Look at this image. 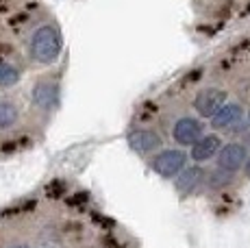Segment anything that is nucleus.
Listing matches in <instances>:
<instances>
[{
	"instance_id": "obj_1",
	"label": "nucleus",
	"mask_w": 250,
	"mask_h": 248,
	"mask_svg": "<svg viewBox=\"0 0 250 248\" xmlns=\"http://www.w3.org/2000/svg\"><path fill=\"white\" fill-rule=\"evenodd\" d=\"M63 48V37L55 24H42L31 33L28 40V55L35 63L50 65L59 59Z\"/></svg>"
},
{
	"instance_id": "obj_2",
	"label": "nucleus",
	"mask_w": 250,
	"mask_h": 248,
	"mask_svg": "<svg viewBox=\"0 0 250 248\" xmlns=\"http://www.w3.org/2000/svg\"><path fill=\"white\" fill-rule=\"evenodd\" d=\"M59 100H61L59 79L44 76V79H40L35 85H33L31 103L35 109H40V111H44V113H52L57 107H59Z\"/></svg>"
},
{
	"instance_id": "obj_3",
	"label": "nucleus",
	"mask_w": 250,
	"mask_h": 248,
	"mask_svg": "<svg viewBox=\"0 0 250 248\" xmlns=\"http://www.w3.org/2000/svg\"><path fill=\"white\" fill-rule=\"evenodd\" d=\"M152 170H155L163 179H172V176H179L187 165V152H183L179 148H166L161 152H157L155 159L150 161Z\"/></svg>"
},
{
	"instance_id": "obj_4",
	"label": "nucleus",
	"mask_w": 250,
	"mask_h": 248,
	"mask_svg": "<svg viewBox=\"0 0 250 248\" xmlns=\"http://www.w3.org/2000/svg\"><path fill=\"white\" fill-rule=\"evenodd\" d=\"M126 142L133 152L137 155H152L161 148V135L155 128H135L126 135Z\"/></svg>"
},
{
	"instance_id": "obj_5",
	"label": "nucleus",
	"mask_w": 250,
	"mask_h": 248,
	"mask_svg": "<svg viewBox=\"0 0 250 248\" xmlns=\"http://www.w3.org/2000/svg\"><path fill=\"white\" fill-rule=\"evenodd\" d=\"M224 104H227V92L218 87L203 89V92L196 94V100H194V109L203 118H213Z\"/></svg>"
},
{
	"instance_id": "obj_6",
	"label": "nucleus",
	"mask_w": 250,
	"mask_h": 248,
	"mask_svg": "<svg viewBox=\"0 0 250 248\" xmlns=\"http://www.w3.org/2000/svg\"><path fill=\"white\" fill-rule=\"evenodd\" d=\"M203 135H205L203 122L196 120V118H189V116L179 118V120L174 122V128H172V137H174L176 144H181V146H194Z\"/></svg>"
},
{
	"instance_id": "obj_7",
	"label": "nucleus",
	"mask_w": 250,
	"mask_h": 248,
	"mask_svg": "<svg viewBox=\"0 0 250 248\" xmlns=\"http://www.w3.org/2000/svg\"><path fill=\"white\" fill-rule=\"evenodd\" d=\"M248 161V150L244 144H227L222 146V150L218 152V168L227 170V172H237L242 165H246Z\"/></svg>"
},
{
	"instance_id": "obj_8",
	"label": "nucleus",
	"mask_w": 250,
	"mask_h": 248,
	"mask_svg": "<svg viewBox=\"0 0 250 248\" xmlns=\"http://www.w3.org/2000/svg\"><path fill=\"white\" fill-rule=\"evenodd\" d=\"M220 150H222V142L218 135H203L191 146V159L203 164V161H209L211 157H215Z\"/></svg>"
},
{
	"instance_id": "obj_9",
	"label": "nucleus",
	"mask_w": 250,
	"mask_h": 248,
	"mask_svg": "<svg viewBox=\"0 0 250 248\" xmlns=\"http://www.w3.org/2000/svg\"><path fill=\"white\" fill-rule=\"evenodd\" d=\"M242 118H244V109L237 103H227L211 118V124H213V128H233L235 124H239Z\"/></svg>"
},
{
	"instance_id": "obj_10",
	"label": "nucleus",
	"mask_w": 250,
	"mask_h": 248,
	"mask_svg": "<svg viewBox=\"0 0 250 248\" xmlns=\"http://www.w3.org/2000/svg\"><path fill=\"white\" fill-rule=\"evenodd\" d=\"M205 179V170L200 165H191V168H185L183 172L176 176V189L181 194H189L191 189H196Z\"/></svg>"
},
{
	"instance_id": "obj_11",
	"label": "nucleus",
	"mask_w": 250,
	"mask_h": 248,
	"mask_svg": "<svg viewBox=\"0 0 250 248\" xmlns=\"http://www.w3.org/2000/svg\"><path fill=\"white\" fill-rule=\"evenodd\" d=\"M18 120H20L18 104L7 98H0V131H7V128L16 126Z\"/></svg>"
},
{
	"instance_id": "obj_12",
	"label": "nucleus",
	"mask_w": 250,
	"mask_h": 248,
	"mask_svg": "<svg viewBox=\"0 0 250 248\" xmlns=\"http://www.w3.org/2000/svg\"><path fill=\"white\" fill-rule=\"evenodd\" d=\"M22 79V72L11 61H0V87H13Z\"/></svg>"
},
{
	"instance_id": "obj_13",
	"label": "nucleus",
	"mask_w": 250,
	"mask_h": 248,
	"mask_svg": "<svg viewBox=\"0 0 250 248\" xmlns=\"http://www.w3.org/2000/svg\"><path fill=\"white\" fill-rule=\"evenodd\" d=\"M230 179V172L227 170H218L215 174H211V187H224Z\"/></svg>"
},
{
	"instance_id": "obj_14",
	"label": "nucleus",
	"mask_w": 250,
	"mask_h": 248,
	"mask_svg": "<svg viewBox=\"0 0 250 248\" xmlns=\"http://www.w3.org/2000/svg\"><path fill=\"white\" fill-rule=\"evenodd\" d=\"M244 172H246V176H250V159L246 161V165H244Z\"/></svg>"
},
{
	"instance_id": "obj_15",
	"label": "nucleus",
	"mask_w": 250,
	"mask_h": 248,
	"mask_svg": "<svg viewBox=\"0 0 250 248\" xmlns=\"http://www.w3.org/2000/svg\"><path fill=\"white\" fill-rule=\"evenodd\" d=\"M11 248H28V246H24V244H16V246H11Z\"/></svg>"
},
{
	"instance_id": "obj_16",
	"label": "nucleus",
	"mask_w": 250,
	"mask_h": 248,
	"mask_svg": "<svg viewBox=\"0 0 250 248\" xmlns=\"http://www.w3.org/2000/svg\"><path fill=\"white\" fill-rule=\"evenodd\" d=\"M248 120H250V113H248Z\"/></svg>"
}]
</instances>
